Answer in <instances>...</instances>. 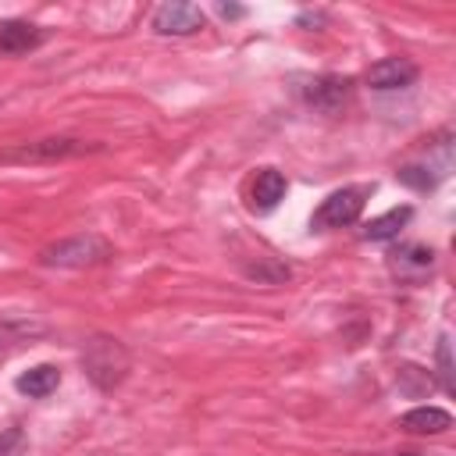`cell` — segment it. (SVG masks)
Listing matches in <instances>:
<instances>
[{"label":"cell","mask_w":456,"mask_h":456,"mask_svg":"<svg viewBox=\"0 0 456 456\" xmlns=\"http://www.w3.org/2000/svg\"><path fill=\"white\" fill-rule=\"evenodd\" d=\"M110 242L100 239V235H71V239H61L53 246H46L39 253V260L46 267H93V264H103L110 260Z\"/></svg>","instance_id":"6da1fadb"},{"label":"cell","mask_w":456,"mask_h":456,"mask_svg":"<svg viewBox=\"0 0 456 456\" xmlns=\"http://www.w3.org/2000/svg\"><path fill=\"white\" fill-rule=\"evenodd\" d=\"M82 360H86V370L96 378L100 388L118 385L125 378V367H128L125 349L118 346V338H93L89 349L82 353Z\"/></svg>","instance_id":"7a4b0ae2"},{"label":"cell","mask_w":456,"mask_h":456,"mask_svg":"<svg viewBox=\"0 0 456 456\" xmlns=\"http://www.w3.org/2000/svg\"><path fill=\"white\" fill-rule=\"evenodd\" d=\"M363 196L367 189H338L328 200H321V207L310 217V228H346L360 217L363 210Z\"/></svg>","instance_id":"3957f363"},{"label":"cell","mask_w":456,"mask_h":456,"mask_svg":"<svg viewBox=\"0 0 456 456\" xmlns=\"http://www.w3.org/2000/svg\"><path fill=\"white\" fill-rule=\"evenodd\" d=\"M153 28L160 36H192L203 28V11L196 4H182V0L160 4L153 11Z\"/></svg>","instance_id":"277c9868"},{"label":"cell","mask_w":456,"mask_h":456,"mask_svg":"<svg viewBox=\"0 0 456 456\" xmlns=\"http://www.w3.org/2000/svg\"><path fill=\"white\" fill-rule=\"evenodd\" d=\"M417 75H420V68L410 57H381V61H374L367 68V86L370 89H381V93L406 89V86L417 82Z\"/></svg>","instance_id":"5b68a950"},{"label":"cell","mask_w":456,"mask_h":456,"mask_svg":"<svg viewBox=\"0 0 456 456\" xmlns=\"http://www.w3.org/2000/svg\"><path fill=\"white\" fill-rule=\"evenodd\" d=\"M285 175L278 167H260L249 182V200H253V210H274L281 200H285Z\"/></svg>","instance_id":"8992f818"},{"label":"cell","mask_w":456,"mask_h":456,"mask_svg":"<svg viewBox=\"0 0 456 456\" xmlns=\"http://www.w3.org/2000/svg\"><path fill=\"white\" fill-rule=\"evenodd\" d=\"M349 86H353V82H349V78H338V75L314 78V82L306 86V103L317 107V110H324V114H335V110L346 103Z\"/></svg>","instance_id":"52a82bcc"},{"label":"cell","mask_w":456,"mask_h":456,"mask_svg":"<svg viewBox=\"0 0 456 456\" xmlns=\"http://www.w3.org/2000/svg\"><path fill=\"white\" fill-rule=\"evenodd\" d=\"M399 424L410 431V435H442L452 428V413L442 410V406H413L399 417Z\"/></svg>","instance_id":"ba28073f"},{"label":"cell","mask_w":456,"mask_h":456,"mask_svg":"<svg viewBox=\"0 0 456 456\" xmlns=\"http://www.w3.org/2000/svg\"><path fill=\"white\" fill-rule=\"evenodd\" d=\"M431 260H435V253L428 249V246H399V249H392L388 253V267H392V274L395 278H406V281H413V278H420L428 267H431Z\"/></svg>","instance_id":"9c48e42d"},{"label":"cell","mask_w":456,"mask_h":456,"mask_svg":"<svg viewBox=\"0 0 456 456\" xmlns=\"http://www.w3.org/2000/svg\"><path fill=\"white\" fill-rule=\"evenodd\" d=\"M46 39L39 25L28 21H0V53H28Z\"/></svg>","instance_id":"30bf717a"},{"label":"cell","mask_w":456,"mask_h":456,"mask_svg":"<svg viewBox=\"0 0 456 456\" xmlns=\"http://www.w3.org/2000/svg\"><path fill=\"white\" fill-rule=\"evenodd\" d=\"M57 385H61V370L53 363H36L14 378V388L28 399H46L50 392H57Z\"/></svg>","instance_id":"8fae6325"},{"label":"cell","mask_w":456,"mask_h":456,"mask_svg":"<svg viewBox=\"0 0 456 456\" xmlns=\"http://www.w3.org/2000/svg\"><path fill=\"white\" fill-rule=\"evenodd\" d=\"M413 221V207H392L388 214H381V217H374V221H367V228H363V239H370V242H381V239H395L406 224Z\"/></svg>","instance_id":"7c38bea8"},{"label":"cell","mask_w":456,"mask_h":456,"mask_svg":"<svg viewBox=\"0 0 456 456\" xmlns=\"http://www.w3.org/2000/svg\"><path fill=\"white\" fill-rule=\"evenodd\" d=\"M82 150H89V146H86V142H78V139H43V142H32V146L18 150L14 157H21V160H53V157L82 153Z\"/></svg>","instance_id":"4fadbf2b"},{"label":"cell","mask_w":456,"mask_h":456,"mask_svg":"<svg viewBox=\"0 0 456 456\" xmlns=\"http://www.w3.org/2000/svg\"><path fill=\"white\" fill-rule=\"evenodd\" d=\"M36 331L39 328L36 324H25V321H0V349H11V346H18L21 338H28Z\"/></svg>","instance_id":"5bb4252c"},{"label":"cell","mask_w":456,"mask_h":456,"mask_svg":"<svg viewBox=\"0 0 456 456\" xmlns=\"http://www.w3.org/2000/svg\"><path fill=\"white\" fill-rule=\"evenodd\" d=\"M399 182H403V185H410V189H420V192L435 185V178H431L424 167H417V164H406V167H399Z\"/></svg>","instance_id":"9a60e30c"},{"label":"cell","mask_w":456,"mask_h":456,"mask_svg":"<svg viewBox=\"0 0 456 456\" xmlns=\"http://www.w3.org/2000/svg\"><path fill=\"white\" fill-rule=\"evenodd\" d=\"M0 456H25V431L18 424L0 435Z\"/></svg>","instance_id":"2e32d148"},{"label":"cell","mask_w":456,"mask_h":456,"mask_svg":"<svg viewBox=\"0 0 456 456\" xmlns=\"http://www.w3.org/2000/svg\"><path fill=\"white\" fill-rule=\"evenodd\" d=\"M438 374H442V388L452 392L456 385H452V360H449V338L445 335L438 338Z\"/></svg>","instance_id":"e0dca14e"},{"label":"cell","mask_w":456,"mask_h":456,"mask_svg":"<svg viewBox=\"0 0 456 456\" xmlns=\"http://www.w3.org/2000/svg\"><path fill=\"white\" fill-rule=\"evenodd\" d=\"M217 11H221V18H242V14H246L242 7H228V4H221Z\"/></svg>","instance_id":"ac0fdd59"},{"label":"cell","mask_w":456,"mask_h":456,"mask_svg":"<svg viewBox=\"0 0 456 456\" xmlns=\"http://www.w3.org/2000/svg\"><path fill=\"white\" fill-rule=\"evenodd\" d=\"M395 456H417V452H395Z\"/></svg>","instance_id":"d6986e66"}]
</instances>
